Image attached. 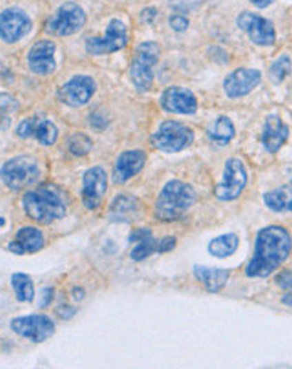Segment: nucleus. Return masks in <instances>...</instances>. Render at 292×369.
Segmentation results:
<instances>
[{"mask_svg":"<svg viewBox=\"0 0 292 369\" xmlns=\"http://www.w3.org/2000/svg\"><path fill=\"white\" fill-rule=\"evenodd\" d=\"M292 238L284 226L271 225L260 230L255 238V253L245 267L247 277H267L287 260Z\"/></svg>","mask_w":292,"mask_h":369,"instance_id":"f257e3e1","label":"nucleus"},{"mask_svg":"<svg viewBox=\"0 0 292 369\" xmlns=\"http://www.w3.org/2000/svg\"><path fill=\"white\" fill-rule=\"evenodd\" d=\"M22 209L32 220L39 224H52L66 215V203L52 188H39L27 191L22 198Z\"/></svg>","mask_w":292,"mask_h":369,"instance_id":"f03ea898","label":"nucleus"},{"mask_svg":"<svg viewBox=\"0 0 292 369\" xmlns=\"http://www.w3.org/2000/svg\"><path fill=\"white\" fill-rule=\"evenodd\" d=\"M195 198L197 195L190 184L180 182V180H173L161 190L160 197L156 200L155 215L160 220H176L194 205Z\"/></svg>","mask_w":292,"mask_h":369,"instance_id":"7ed1b4c3","label":"nucleus"},{"mask_svg":"<svg viewBox=\"0 0 292 369\" xmlns=\"http://www.w3.org/2000/svg\"><path fill=\"white\" fill-rule=\"evenodd\" d=\"M39 176L41 170L37 161L27 158V156H15V158L6 161L0 170L2 182L14 191L30 187L39 180Z\"/></svg>","mask_w":292,"mask_h":369,"instance_id":"20e7f679","label":"nucleus"},{"mask_svg":"<svg viewBox=\"0 0 292 369\" xmlns=\"http://www.w3.org/2000/svg\"><path fill=\"white\" fill-rule=\"evenodd\" d=\"M160 52L161 48L156 42H143L138 45L132 63V79L138 91H148L152 87Z\"/></svg>","mask_w":292,"mask_h":369,"instance_id":"39448f33","label":"nucleus"},{"mask_svg":"<svg viewBox=\"0 0 292 369\" xmlns=\"http://www.w3.org/2000/svg\"><path fill=\"white\" fill-rule=\"evenodd\" d=\"M84 24H86V14H84V10L81 9L78 3L66 2L49 19L45 29H48V32L54 34V36L66 37L79 32Z\"/></svg>","mask_w":292,"mask_h":369,"instance_id":"423d86ee","label":"nucleus"},{"mask_svg":"<svg viewBox=\"0 0 292 369\" xmlns=\"http://www.w3.org/2000/svg\"><path fill=\"white\" fill-rule=\"evenodd\" d=\"M194 131L178 121H165L160 129L153 134L152 143L155 148L167 153H178L191 145Z\"/></svg>","mask_w":292,"mask_h":369,"instance_id":"0eeeda50","label":"nucleus"},{"mask_svg":"<svg viewBox=\"0 0 292 369\" xmlns=\"http://www.w3.org/2000/svg\"><path fill=\"white\" fill-rule=\"evenodd\" d=\"M10 328L17 336L32 341V343H44L56 330L52 319L44 314H30V316L14 319L10 322Z\"/></svg>","mask_w":292,"mask_h":369,"instance_id":"6e6552de","label":"nucleus"},{"mask_svg":"<svg viewBox=\"0 0 292 369\" xmlns=\"http://www.w3.org/2000/svg\"><path fill=\"white\" fill-rule=\"evenodd\" d=\"M245 184H247V171L244 163L237 158H230L225 163L224 178L215 188V197L222 202L236 200L244 191Z\"/></svg>","mask_w":292,"mask_h":369,"instance_id":"1a4fd4ad","label":"nucleus"},{"mask_svg":"<svg viewBox=\"0 0 292 369\" xmlns=\"http://www.w3.org/2000/svg\"><path fill=\"white\" fill-rule=\"evenodd\" d=\"M128 42L126 36V27L120 19H113L106 27V32L103 37H91L86 42V51L93 56H103V54H111L121 51Z\"/></svg>","mask_w":292,"mask_h":369,"instance_id":"9d476101","label":"nucleus"},{"mask_svg":"<svg viewBox=\"0 0 292 369\" xmlns=\"http://www.w3.org/2000/svg\"><path fill=\"white\" fill-rule=\"evenodd\" d=\"M32 27L29 15L21 9H7L0 14V39L7 44L21 41Z\"/></svg>","mask_w":292,"mask_h":369,"instance_id":"9b49d317","label":"nucleus"},{"mask_svg":"<svg viewBox=\"0 0 292 369\" xmlns=\"http://www.w3.org/2000/svg\"><path fill=\"white\" fill-rule=\"evenodd\" d=\"M237 24L249 34L251 41L257 45H272L275 42L274 24L267 19L252 12H244L237 19Z\"/></svg>","mask_w":292,"mask_h":369,"instance_id":"f8f14e48","label":"nucleus"},{"mask_svg":"<svg viewBox=\"0 0 292 369\" xmlns=\"http://www.w3.org/2000/svg\"><path fill=\"white\" fill-rule=\"evenodd\" d=\"M107 176L103 168L94 167L84 173L83 178V203L86 209L96 210L101 205L106 195Z\"/></svg>","mask_w":292,"mask_h":369,"instance_id":"ddd939ff","label":"nucleus"},{"mask_svg":"<svg viewBox=\"0 0 292 369\" xmlns=\"http://www.w3.org/2000/svg\"><path fill=\"white\" fill-rule=\"evenodd\" d=\"M96 91V83L87 76H76L59 89V99L64 105L78 107L86 105L93 98Z\"/></svg>","mask_w":292,"mask_h":369,"instance_id":"4468645a","label":"nucleus"},{"mask_svg":"<svg viewBox=\"0 0 292 369\" xmlns=\"http://www.w3.org/2000/svg\"><path fill=\"white\" fill-rule=\"evenodd\" d=\"M54 54H56V44L52 41L42 39L30 48L29 56H27V63H29L30 71L34 74L39 76H48L54 72L56 69V59H54Z\"/></svg>","mask_w":292,"mask_h":369,"instance_id":"2eb2a0df","label":"nucleus"},{"mask_svg":"<svg viewBox=\"0 0 292 369\" xmlns=\"http://www.w3.org/2000/svg\"><path fill=\"white\" fill-rule=\"evenodd\" d=\"M17 134L21 138H36L41 145L51 146L57 141L59 131H57L56 125L49 119L27 118L17 126Z\"/></svg>","mask_w":292,"mask_h":369,"instance_id":"dca6fc26","label":"nucleus"},{"mask_svg":"<svg viewBox=\"0 0 292 369\" xmlns=\"http://www.w3.org/2000/svg\"><path fill=\"white\" fill-rule=\"evenodd\" d=\"M260 84V72L257 69H237L224 83L225 94L237 99L247 96Z\"/></svg>","mask_w":292,"mask_h":369,"instance_id":"f3484780","label":"nucleus"},{"mask_svg":"<svg viewBox=\"0 0 292 369\" xmlns=\"http://www.w3.org/2000/svg\"><path fill=\"white\" fill-rule=\"evenodd\" d=\"M197 98L194 92L185 87H168L161 94V107L168 113L175 114H194L197 111Z\"/></svg>","mask_w":292,"mask_h":369,"instance_id":"a211bd4d","label":"nucleus"},{"mask_svg":"<svg viewBox=\"0 0 292 369\" xmlns=\"http://www.w3.org/2000/svg\"><path fill=\"white\" fill-rule=\"evenodd\" d=\"M146 155L140 149H133V151H125L118 156L116 167H114V182L125 183L134 175L141 171L145 167Z\"/></svg>","mask_w":292,"mask_h":369,"instance_id":"6ab92c4d","label":"nucleus"},{"mask_svg":"<svg viewBox=\"0 0 292 369\" xmlns=\"http://www.w3.org/2000/svg\"><path fill=\"white\" fill-rule=\"evenodd\" d=\"M42 247H44V235L36 226H22L15 235L14 242L9 244V251L17 253V255L39 252Z\"/></svg>","mask_w":292,"mask_h":369,"instance_id":"aec40b11","label":"nucleus"},{"mask_svg":"<svg viewBox=\"0 0 292 369\" xmlns=\"http://www.w3.org/2000/svg\"><path fill=\"white\" fill-rule=\"evenodd\" d=\"M287 136H289V128L282 119L279 116H269L266 119L262 131V145L266 146L267 151H279L280 146L286 143Z\"/></svg>","mask_w":292,"mask_h":369,"instance_id":"412c9836","label":"nucleus"},{"mask_svg":"<svg viewBox=\"0 0 292 369\" xmlns=\"http://www.w3.org/2000/svg\"><path fill=\"white\" fill-rule=\"evenodd\" d=\"M129 240L134 242V247L132 251V259L133 260H143L146 257H149L152 253L158 252V240L153 238V233L148 229H138L134 230L129 237Z\"/></svg>","mask_w":292,"mask_h":369,"instance_id":"4be33fe9","label":"nucleus"},{"mask_svg":"<svg viewBox=\"0 0 292 369\" xmlns=\"http://www.w3.org/2000/svg\"><path fill=\"white\" fill-rule=\"evenodd\" d=\"M194 274L209 292H218L224 289V286L230 277V272L225 271V268L200 267V265H195Z\"/></svg>","mask_w":292,"mask_h":369,"instance_id":"5701e85b","label":"nucleus"},{"mask_svg":"<svg viewBox=\"0 0 292 369\" xmlns=\"http://www.w3.org/2000/svg\"><path fill=\"white\" fill-rule=\"evenodd\" d=\"M264 202L271 210L274 211H292V187H284L272 190L264 195Z\"/></svg>","mask_w":292,"mask_h":369,"instance_id":"b1692460","label":"nucleus"},{"mask_svg":"<svg viewBox=\"0 0 292 369\" xmlns=\"http://www.w3.org/2000/svg\"><path fill=\"white\" fill-rule=\"evenodd\" d=\"M233 136H236V128H233L232 121L225 116L218 118L209 128L210 141H213L218 146H225L227 143H230Z\"/></svg>","mask_w":292,"mask_h":369,"instance_id":"393cba45","label":"nucleus"},{"mask_svg":"<svg viewBox=\"0 0 292 369\" xmlns=\"http://www.w3.org/2000/svg\"><path fill=\"white\" fill-rule=\"evenodd\" d=\"M237 249H239V237L236 233H225V235L213 238L209 244V252L218 259L232 255Z\"/></svg>","mask_w":292,"mask_h":369,"instance_id":"a878e982","label":"nucleus"},{"mask_svg":"<svg viewBox=\"0 0 292 369\" xmlns=\"http://www.w3.org/2000/svg\"><path fill=\"white\" fill-rule=\"evenodd\" d=\"M138 211L136 200L129 197H118L111 205L110 215L113 220H121V222H129L133 218V215Z\"/></svg>","mask_w":292,"mask_h":369,"instance_id":"bb28decb","label":"nucleus"},{"mask_svg":"<svg viewBox=\"0 0 292 369\" xmlns=\"http://www.w3.org/2000/svg\"><path fill=\"white\" fill-rule=\"evenodd\" d=\"M10 284H12L15 295L21 302H30L34 301V295H36V291H34V284L32 279H30L27 274H22V272H17V274H12L10 277Z\"/></svg>","mask_w":292,"mask_h":369,"instance_id":"cd10ccee","label":"nucleus"},{"mask_svg":"<svg viewBox=\"0 0 292 369\" xmlns=\"http://www.w3.org/2000/svg\"><path fill=\"white\" fill-rule=\"evenodd\" d=\"M69 151L76 156H84L91 151L93 148V141L90 136H86L84 133H74L72 136H69Z\"/></svg>","mask_w":292,"mask_h":369,"instance_id":"c85d7f7f","label":"nucleus"},{"mask_svg":"<svg viewBox=\"0 0 292 369\" xmlns=\"http://www.w3.org/2000/svg\"><path fill=\"white\" fill-rule=\"evenodd\" d=\"M291 71H292V63H291L289 57L280 56L279 59L275 61L274 64H272L269 76H271V79L274 81L275 84H279V83H282V81L291 74Z\"/></svg>","mask_w":292,"mask_h":369,"instance_id":"c756f323","label":"nucleus"},{"mask_svg":"<svg viewBox=\"0 0 292 369\" xmlns=\"http://www.w3.org/2000/svg\"><path fill=\"white\" fill-rule=\"evenodd\" d=\"M19 107V103L15 101V99L12 98V96L9 94H0V111H17Z\"/></svg>","mask_w":292,"mask_h":369,"instance_id":"7c9ffc66","label":"nucleus"},{"mask_svg":"<svg viewBox=\"0 0 292 369\" xmlns=\"http://www.w3.org/2000/svg\"><path fill=\"white\" fill-rule=\"evenodd\" d=\"M170 25L176 32H182V30H187L188 19L183 17V15H173V17H170Z\"/></svg>","mask_w":292,"mask_h":369,"instance_id":"2f4dec72","label":"nucleus"},{"mask_svg":"<svg viewBox=\"0 0 292 369\" xmlns=\"http://www.w3.org/2000/svg\"><path fill=\"white\" fill-rule=\"evenodd\" d=\"M175 245H176V240L173 237L163 238V240H158V252L160 253L170 252L171 249H175Z\"/></svg>","mask_w":292,"mask_h":369,"instance_id":"473e14b6","label":"nucleus"},{"mask_svg":"<svg viewBox=\"0 0 292 369\" xmlns=\"http://www.w3.org/2000/svg\"><path fill=\"white\" fill-rule=\"evenodd\" d=\"M52 297H54V291L51 289V287H45V289L42 291V301H39V306L48 307L49 304L52 302Z\"/></svg>","mask_w":292,"mask_h":369,"instance_id":"72a5a7b5","label":"nucleus"},{"mask_svg":"<svg viewBox=\"0 0 292 369\" xmlns=\"http://www.w3.org/2000/svg\"><path fill=\"white\" fill-rule=\"evenodd\" d=\"M278 284L280 287H284V289H289V287H292V274L291 272H284V274H280L278 277Z\"/></svg>","mask_w":292,"mask_h":369,"instance_id":"f704fd0d","label":"nucleus"},{"mask_svg":"<svg viewBox=\"0 0 292 369\" xmlns=\"http://www.w3.org/2000/svg\"><path fill=\"white\" fill-rule=\"evenodd\" d=\"M251 2L255 7H259V9H266V7L271 6V3L274 2V0H251Z\"/></svg>","mask_w":292,"mask_h":369,"instance_id":"c9c22d12","label":"nucleus"},{"mask_svg":"<svg viewBox=\"0 0 292 369\" xmlns=\"http://www.w3.org/2000/svg\"><path fill=\"white\" fill-rule=\"evenodd\" d=\"M155 17H156V10L155 9H148V10H145V12H143V19L146 22H152Z\"/></svg>","mask_w":292,"mask_h":369,"instance_id":"e433bc0d","label":"nucleus"},{"mask_svg":"<svg viewBox=\"0 0 292 369\" xmlns=\"http://www.w3.org/2000/svg\"><path fill=\"white\" fill-rule=\"evenodd\" d=\"M284 304H287V306H292V294H287V295H284Z\"/></svg>","mask_w":292,"mask_h":369,"instance_id":"4c0bfd02","label":"nucleus"},{"mask_svg":"<svg viewBox=\"0 0 292 369\" xmlns=\"http://www.w3.org/2000/svg\"><path fill=\"white\" fill-rule=\"evenodd\" d=\"M3 224H6V220H3V218H2V217H0V226H2Z\"/></svg>","mask_w":292,"mask_h":369,"instance_id":"58836bf2","label":"nucleus"},{"mask_svg":"<svg viewBox=\"0 0 292 369\" xmlns=\"http://www.w3.org/2000/svg\"><path fill=\"white\" fill-rule=\"evenodd\" d=\"M0 113H2V111H0Z\"/></svg>","mask_w":292,"mask_h":369,"instance_id":"ea45409f","label":"nucleus"}]
</instances>
